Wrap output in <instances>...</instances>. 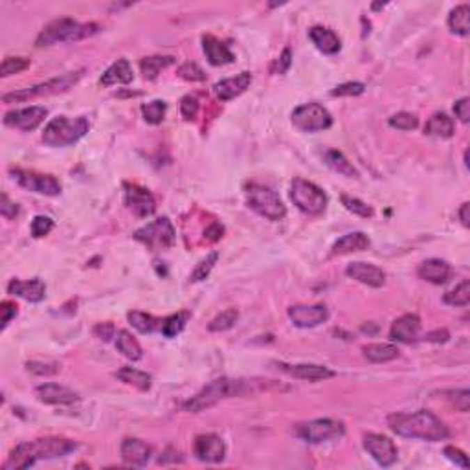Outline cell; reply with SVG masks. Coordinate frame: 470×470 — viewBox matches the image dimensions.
Masks as SVG:
<instances>
[{"mask_svg": "<svg viewBox=\"0 0 470 470\" xmlns=\"http://www.w3.org/2000/svg\"><path fill=\"white\" fill-rule=\"evenodd\" d=\"M267 388H276L274 380H263V379H217L212 380L210 384L204 386L195 397L187 400L184 408L187 412H203V409L212 408L223 399H230V397H243L248 393H258Z\"/></svg>", "mask_w": 470, "mask_h": 470, "instance_id": "obj_1", "label": "cell"}, {"mask_svg": "<svg viewBox=\"0 0 470 470\" xmlns=\"http://www.w3.org/2000/svg\"><path fill=\"white\" fill-rule=\"evenodd\" d=\"M388 426L400 437L408 439H423L435 443V441L448 439V428L445 423L428 409H419L414 414H391L388 417Z\"/></svg>", "mask_w": 470, "mask_h": 470, "instance_id": "obj_2", "label": "cell"}, {"mask_svg": "<svg viewBox=\"0 0 470 470\" xmlns=\"http://www.w3.org/2000/svg\"><path fill=\"white\" fill-rule=\"evenodd\" d=\"M77 448V443L63 437H46V439L21 443L11 450L10 457L4 463V470H19L33 467L37 461L65 457Z\"/></svg>", "mask_w": 470, "mask_h": 470, "instance_id": "obj_3", "label": "cell"}, {"mask_svg": "<svg viewBox=\"0 0 470 470\" xmlns=\"http://www.w3.org/2000/svg\"><path fill=\"white\" fill-rule=\"evenodd\" d=\"M100 31H102V26L96 24V22H85V24H81V22L74 21V19H57V21H52L37 36L36 45L39 48H42V46L57 45V42L81 41V39H86V37L96 36Z\"/></svg>", "mask_w": 470, "mask_h": 470, "instance_id": "obj_4", "label": "cell"}, {"mask_svg": "<svg viewBox=\"0 0 470 470\" xmlns=\"http://www.w3.org/2000/svg\"><path fill=\"white\" fill-rule=\"evenodd\" d=\"M91 129V123L85 116L66 118L57 116L48 122L42 132V142L50 147H66L79 142Z\"/></svg>", "mask_w": 470, "mask_h": 470, "instance_id": "obj_5", "label": "cell"}, {"mask_svg": "<svg viewBox=\"0 0 470 470\" xmlns=\"http://www.w3.org/2000/svg\"><path fill=\"white\" fill-rule=\"evenodd\" d=\"M248 206L268 221H281L287 215V207L272 187L250 182L244 187Z\"/></svg>", "mask_w": 470, "mask_h": 470, "instance_id": "obj_6", "label": "cell"}, {"mask_svg": "<svg viewBox=\"0 0 470 470\" xmlns=\"http://www.w3.org/2000/svg\"><path fill=\"white\" fill-rule=\"evenodd\" d=\"M83 74H85V70L68 72V74H63V76H59V77L48 79V81L41 83V85H36V86H30V88H22V91L4 94V96H2V102L19 103V102H28V100H33V97L61 94V92H66L74 85H77L79 79L83 77Z\"/></svg>", "mask_w": 470, "mask_h": 470, "instance_id": "obj_7", "label": "cell"}, {"mask_svg": "<svg viewBox=\"0 0 470 470\" xmlns=\"http://www.w3.org/2000/svg\"><path fill=\"white\" fill-rule=\"evenodd\" d=\"M290 198H292L294 206L298 207L299 212L307 213V215L324 213L329 203L327 195L322 187L308 182V180H304V178H294L292 187H290Z\"/></svg>", "mask_w": 470, "mask_h": 470, "instance_id": "obj_8", "label": "cell"}, {"mask_svg": "<svg viewBox=\"0 0 470 470\" xmlns=\"http://www.w3.org/2000/svg\"><path fill=\"white\" fill-rule=\"evenodd\" d=\"M292 123L301 132H318L333 125V116L320 103H305L294 109Z\"/></svg>", "mask_w": 470, "mask_h": 470, "instance_id": "obj_9", "label": "cell"}, {"mask_svg": "<svg viewBox=\"0 0 470 470\" xmlns=\"http://www.w3.org/2000/svg\"><path fill=\"white\" fill-rule=\"evenodd\" d=\"M138 243L146 244L149 250H164L175 243V228L167 217H160L134 232Z\"/></svg>", "mask_w": 470, "mask_h": 470, "instance_id": "obj_10", "label": "cell"}, {"mask_svg": "<svg viewBox=\"0 0 470 470\" xmlns=\"http://www.w3.org/2000/svg\"><path fill=\"white\" fill-rule=\"evenodd\" d=\"M296 434L304 441H307V443L320 445V443H327V441L344 437L345 426L344 423L334 419H314L305 423V425H299Z\"/></svg>", "mask_w": 470, "mask_h": 470, "instance_id": "obj_11", "label": "cell"}, {"mask_svg": "<svg viewBox=\"0 0 470 470\" xmlns=\"http://www.w3.org/2000/svg\"><path fill=\"white\" fill-rule=\"evenodd\" d=\"M11 178L15 180L26 191L39 193L46 197H57L61 193V184L57 182L52 175H41V173L28 171V169H10Z\"/></svg>", "mask_w": 470, "mask_h": 470, "instance_id": "obj_12", "label": "cell"}, {"mask_svg": "<svg viewBox=\"0 0 470 470\" xmlns=\"http://www.w3.org/2000/svg\"><path fill=\"white\" fill-rule=\"evenodd\" d=\"M123 195H125V206L136 217H149L157 212V201L152 197V193L146 187L125 182L123 184Z\"/></svg>", "mask_w": 470, "mask_h": 470, "instance_id": "obj_13", "label": "cell"}, {"mask_svg": "<svg viewBox=\"0 0 470 470\" xmlns=\"http://www.w3.org/2000/svg\"><path fill=\"white\" fill-rule=\"evenodd\" d=\"M364 448L380 467H391L399 457V450L395 443L386 435L380 434H366Z\"/></svg>", "mask_w": 470, "mask_h": 470, "instance_id": "obj_14", "label": "cell"}, {"mask_svg": "<svg viewBox=\"0 0 470 470\" xmlns=\"http://www.w3.org/2000/svg\"><path fill=\"white\" fill-rule=\"evenodd\" d=\"M193 452H195V457L204 463H223L226 457V445L219 435L203 434L197 435Z\"/></svg>", "mask_w": 470, "mask_h": 470, "instance_id": "obj_15", "label": "cell"}, {"mask_svg": "<svg viewBox=\"0 0 470 470\" xmlns=\"http://www.w3.org/2000/svg\"><path fill=\"white\" fill-rule=\"evenodd\" d=\"M46 114L48 111L45 107H26V109L6 112L4 123L13 129H21V131H36L37 127L45 122Z\"/></svg>", "mask_w": 470, "mask_h": 470, "instance_id": "obj_16", "label": "cell"}, {"mask_svg": "<svg viewBox=\"0 0 470 470\" xmlns=\"http://www.w3.org/2000/svg\"><path fill=\"white\" fill-rule=\"evenodd\" d=\"M288 318L299 329L318 327L329 320V311L325 305H294L288 308Z\"/></svg>", "mask_w": 470, "mask_h": 470, "instance_id": "obj_17", "label": "cell"}, {"mask_svg": "<svg viewBox=\"0 0 470 470\" xmlns=\"http://www.w3.org/2000/svg\"><path fill=\"white\" fill-rule=\"evenodd\" d=\"M345 274H347L351 279H354V281H359V283H364V285H368V287H373V288H380L386 283L384 270L377 267V265H371V263L354 261V263L347 265Z\"/></svg>", "mask_w": 470, "mask_h": 470, "instance_id": "obj_18", "label": "cell"}, {"mask_svg": "<svg viewBox=\"0 0 470 470\" xmlns=\"http://www.w3.org/2000/svg\"><path fill=\"white\" fill-rule=\"evenodd\" d=\"M421 333V318L417 314H405L393 322L389 329V338L393 342H402V344H412L419 338Z\"/></svg>", "mask_w": 470, "mask_h": 470, "instance_id": "obj_19", "label": "cell"}, {"mask_svg": "<svg viewBox=\"0 0 470 470\" xmlns=\"http://www.w3.org/2000/svg\"><path fill=\"white\" fill-rule=\"evenodd\" d=\"M37 399L45 405H74L79 400V395L74 389L59 384H41L36 388Z\"/></svg>", "mask_w": 470, "mask_h": 470, "instance_id": "obj_20", "label": "cell"}, {"mask_svg": "<svg viewBox=\"0 0 470 470\" xmlns=\"http://www.w3.org/2000/svg\"><path fill=\"white\" fill-rule=\"evenodd\" d=\"M281 371L288 373L290 377L298 380H308V382H318V380H327L333 379L334 371L333 369L325 368V366H318V364H278Z\"/></svg>", "mask_w": 470, "mask_h": 470, "instance_id": "obj_21", "label": "cell"}, {"mask_svg": "<svg viewBox=\"0 0 470 470\" xmlns=\"http://www.w3.org/2000/svg\"><path fill=\"white\" fill-rule=\"evenodd\" d=\"M120 452H122V460L129 467H146L151 460V446L143 443L142 439H134V437L123 439Z\"/></svg>", "mask_w": 470, "mask_h": 470, "instance_id": "obj_22", "label": "cell"}, {"mask_svg": "<svg viewBox=\"0 0 470 470\" xmlns=\"http://www.w3.org/2000/svg\"><path fill=\"white\" fill-rule=\"evenodd\" d=\"M8 294L22 298L31 304H39L46 296V285L41 279H30V281H21V279H11L8 285Z\"/></svg>", "mask_w": 470, "mask_h": 470, "instance_id": "obj_23", "label": "cell"}, {"mask_svg": "<svg viewBox=\"0 0 470 470\" xmlns=\"http://www.w3.org/2000/svg\"><path fill=\"white\" fill-rule=\"evenodd\" d=\"M252 83V74L250 72H241L235 77H228L215 85V94L221 102H230L233 97L241 96Z\"/></svg>", "mask_w": 470, "mask_h": 470, "instance_id": "obj_24", "label": "cell"}, {"mask_svg": "<svg viewBox=\"0 0 470 470\" xmlns=\"http://www.w3.org/2000/svg\"><path fill=\"white\" fill-rule=\"evenodd\" d=\"M203 48L210 65L223 66L235 61V56H233L232 50L228 48V45H224L223 41H219L215 36H204Z\"/></svg>", "mask_w": 470, "mask_h": 470, "instance_id": "obj_25", "label": "cell"}, {"mask_svg": "<svg viewBox=\"0 0 470 470\" xmlns=\"http://www.w3.org/2000/svg\"><path fill=\"white\" fill-rule=\"evenodd\" d=\"M308 39L313 41V45L316 46L322 54H327V56L338 54L340 48H342L340 37L336 36L333 30L324 28V26H313V28L308 30Z\"/></svg>", "mask_w": 470, "mask_h": 470, "instance_id": "obj_26", "label": "cell"}, {"mask_svg": "<svg viewBox=\"0 0 470 470\" xmlns=\"http://www.w3.org/2000/svg\"><path fill=\"white\" fill-rule=\"evenodd\" d=\"M417 274H419L421 279H425L428 283L443 285L452 276V267L443 259H426L425 263L419 265Z\"/></svg>", "mask_w": 470, "mask_h": 470, "instance_id": "obj_27", "label": "cell"}, {"mask_svg": "<svg viewBox=\"0 0 470 470\" xmlns=\"http://www.w3.org/2000/svg\"><path fill=\"white\" fill-rule=\"evenodd\" d=\"M134 79V74H132V66L127 59H118V61L112 63L105 72H103L102 83L103 86H112V85H129V83Z\"/></svg>", "mask_w": 470, "mask_h": 470, "instance_id": "obj_28", "label": "cell"}, {"mask_svg": "<svg viewBox=\"0 0 470 470\" xmlns=\"http://www.w3.org/2000/svg\"><path fill=\"white\" fill-rule=\"evenodd\" d=\"M369 246V237L362 232H353L347 233L344 237H340L336 243L333 244V256H345V253L353 252H362V250H368Z\"/></svg>", "mask_w": 470, "mask_h": 470, "instance_id": "obj_29", "label": "cell"}, {"mask_svg": "<svg viewBox=\"0 0 470 470\" xmlns=\"http://www.w3.org/2000/svg\"><path fill=\"white\" fill-rule=\"evenodd\" d=\"M324 162H325V166L331 167L334 173H338V175H342V177L359 178V171H357V167L349 162L347 158H345L342 152L336 151V149H327V151L324 152Z\"/></svg>", "mask_w": 470, "mask_h": 470, "instance_id": "obj_30", "label": "cell"}, {"mask_svg": "<svg viewBox=\"0 0 470 470\" xmlns=\"http://www.w3.org/2000/svg\"><path fill=\"white\" fill-rule=\"evenodd\" d=\"M448 28L452 33L467 37L470 33V6H455L448 15Z\"/></svg>", "mask_w": 470, "mask_h": 470, "instance_id": "obj_31", "label": "cell"}, {"mask_svg": "<svg viewBox=\"0 0 470 470\" xmlns=\"http://www.w3.org/2000/svg\"><path fill=\"white\" fill-rule=\"evenodd\" d=\"M364 354L369 362L375 364H384V362H391L399 357V347L393 344H368L364 345Z\"/></svg>", "mask_w": 470, "mask_h": 470, "instance_id": "obj_32", "label": "cell"}, {"mask_svg": "<svg viewBox=\"0 0 470 470\" xmlns=\"http://www.w3.org/2000/svg\"><path fill=\"white\" fill-rule=\"evenodd\" d=\"M116 347H118V351L125 357V359L132 360V362H136V360H140L143 357L142 345L138 344V340L134 338L129 331H125V329L118 331Z\"/></svg>", "mask_w": 470, "mask_h": 470, "instance_id": "obj_33", "label": "cell"}, {"mask_svg": "<svg viewBox=\"0 0 470 470\" xmlns=\"http://www.w3.org/2000/svg\"><path fill=\"white\" fill-rule=\"evenodd\" d=\"M425 132L428 136L450 138L454 134V122H452V118H448L443 112H437L426 122Z\"/></svg>", "mask_w": 470, "mask_h": 470, "instance_id": "obj_34", "label": "cell"}, {"mask_svg": "<svg viewBox=\"0 0 470 470\" xmlns=\"http://www.w3.org/2000/svg\"><path fill=\"white\" fill-rule=\"evenodd\" d=\"M116 377L122 382H125V384L129 386H134L136 389H140V391H147V389L151 388V375L143 373V371H140V369H134V368H122L120 371L116 373Z\"/></svg>", "mask_w": 470, "mask_h": 470, "instance_id": "obj_35", "label": "cell"}, {"mask_svg": "<svg viewBox=\"0 0 470 470\" xmlns=\"http://www.w3.org/2000/svg\"><path fill=\"white\" fill-rule=\"evenodd\" d=\"M127 318H129L132 327L143 334H151L155 333L157 329L162 327V320L155 318V316H151V314L147 313H140V311H132V313L127 314Z\"/></svg>", "mask_w": 470, "mask_h": 470, "instance_id": "obj_36", "label": "cell"}, {"mask_svg": "<svg viewBox=\"0 0 470 470\" xmlns=\"http://www.w3.org/2000/svg\"><path fill=\"white\" fill-rule=\"evenodd\" d=\"M175 63V57H162V56H152V57H146L140 63V70H142L143 77L146 79H157L158 74L167 68V66H171Z\"/></svg>", "mask_w": 470, "mask_h": 470, "instance_id": "obj_37", "label": "cell"}, {"mask_svg": "<svg viewBox=\"0 0 470 470\" xmlns=\"http://www.w3.org/2000/svg\"><path fill=\"white\" fill-rule=\"evenodd\" d=\"M443 301H445L446 305H452V307H467V305L470 304L469 279H463L460 285H455V288H452L450 292H446Z\"/></svg>", "mask_w": 470, "mask_h": 470, "instance_id": "obj_38", "label": "cell"}, {"mask_svg": "<svg viewBox=\"0 0 470 470\" xmlns=\"http://www.w3.org/2000/svg\"><path fill=\"white\" fill-rule=\"evenodd\" d=\"M187 320H189V313H177L171 314V316H167V318L162 320V334L166 338H175L177 334H180L186 327Z\"/></svg>", "mask_w": 470, "mask_h": 470, "instance_id": "obj_39", "label": "cell"}, {"mask_svg": "<svg viewBox=\"0 0 470 470\" xmlns=\"http://www.w3.org/2000/svg\"><path fill=\"white\" fill-rule=\"evenodd\" d=\"M237 320H239L237 308H226V311L217 314V316L210 322L207 329H210L212 333H224V331H230L233 325L237 324Z\"/></svg>", "mask_w": 470, "mask_h": 470, "instance_id": "obj_40", "label": "cell"}, {"mask_svg": "<svg viewBox=\"0 0 470 470\" xmlns=\"http://www.w3.org/2000/svg\"><path fill=\"white\" fill-rule=\"evenodd\" d=\"M166 111L167 103L162 102V100H155V102L142 105L143 120L147 123H151V125H160L164 122V118H166Z\"/></svg>", "mask_w": 470, "mask_h": 470, "instance_id": "obj_41", "label": "cell"}, {"mask_svg": "<svg viewBox=\"0 0 470 470\" xmlns=\"http://www.w3.org/2000/svg\"><path fill=\"white\" fill-rule=\"evenodd\" d=\"M389 127H393L397 131H414L419 127V118L412 112H397L389 118Z\"/></svg>", "mask_w": 470, "mask_h": 470, "instance_id": "obj_42", "label": "cell"}, {"mask_svg": "<svg viewBox=\"0 0 470 470\" xmlns=\"http://www.w3.org/2000/svg\"><path fill=\"white\" fill-rule=\"evenodd\" d=\"M217 259H219L217 252H212L210 256H206V259H203V261L195 267V270H193L191 276H189V281H193V283L204 281V279L210 276V272L213 270L215 263H217Z\"/></svg>", "mask_w": 470, "mask_h": 470, "instance_id": "obj_43", "label": "cell"}, {"mask_svg": "<svg viewBox=\"0 0 470 470\" xmlns=\"http://www.w3.org/2000/svg\"><path fill=\"white\" fill-rule=\"evenodd\" d=\"M30 66V59L28 57H6L0 66V77H10L13 74H21Z\"/></svg>", "mask_w": 470, "mask_h": 470, "instance_id": "obj_44", "label": "cell"}, {"mask_svg": "<svg viewBox=\"0 0 470 470\" xmlns=\"http://www.w3.org/2000/svg\"><path fill=\"white\" fill-rule=\"evenodd\" d=\"M342 204L345 206V210L351 213H354V215H359V217H373V207L368 206V204L364 203V201H360V198H354V197H349V195H342Z\"/></svg>", "mask_w": 470, "mask_h": 470, "instance_id": "obj_45", "label": "cell"}, {"mask_svg": "<svg viewBox=\"0 0 470 470\" xmlns=\"http://www.w3.org/2000/svg\"><path fill=\"white\" fill-rule=\"evenodd\" d=\"M178 76L191 83H198L206 79V74H204V70L197 65V63H184V65L178 68Z\"/></svg>", "mask_w": 470, "mask_h": 470, "instance_id": "obj_46", "label": "cell"}, {"mask_svg": "<svg viewBox=\"0 0 470 470\" xmlns=\"http://www.w3.org/2000/svg\"><path fill=\"white\" fill-rule=\"evenodd\" d=\"M366 91V85L364 83H359V81H349V83H342V85L334 86L333 91H331V96H360V94H364Z\"/></svg>", "mask_w": 470, "mask_h": 470, "instance_id": "obj_47", "label": "cell"}, {"mask_svg": "<svg viewBox=\"0 0 470 470\" xmlns=\"http://www.w3.org/2000/svg\"><path fill=\"white\" fill-rule=\"evenodd\" d=\"M31 235L33 237H45V235H48V233L54 230V221H52L50 217H45V215H37V217H33V221H31Z\"/></svg>", "mask_w": 470, "mask_h": 470, "instance_id": "obj_48", "label": "cell"}, {"mask_svg": "<svg viewBox=\"0 0 470 470\" xmlns=\"http://www.w3.org/2000/svg\"><path fill=\"white\" fill-rule=\"evenodd\" d=\"M26 368H28V371H31V373L36 375H56L61 371V366L57 364V362H28L26 364Z\"/></svg>", "mask_w": 470, "mask_h": 470, "instance_id": "obj_49", "label": "cell"}, {"mask_svg": "<svg viewBox=\"0 0 470 470\" xmlns=\"http://www.w3.org/2000/svg\"><path fill=\"white\" fill-rule=\"evenodd\" d=\"M452 397H450V400H452V405L455 406V409H460V412H463V414H467L470 408V391L469 389H455V391H448Z\"/></svg>", "mask_w": 470, "mask_h": 470, "instance_id": "obj_50", "label": "cell"}, {"mask_svg": "<svg viewBox=\"0 0 470 470\" xmlns=\"http://www.w3.org/2000/svg\"><path fill=\"white\" fill-rule=\"evenodd\" d=\"M180 112L186 120H195L198 114V100L195 96H184L180 102Z\"/></svg>", "mask_w": 470, "mask_h": 470, "instance_id": "obj_51", "label": "cell"}, {"mask_svg": "<svg viewBox=\"0 0 470 470\" xmlns=\"http://www.w3.org/2000/svg\"><path fill=\"white\" fill-rule=\"evenodd\" d=\"M445 455H446V460H450L452 463L461 467V469H465V470L469 469V457H467V454L463 452V450L455 448V446H446Z\"/></svg>", "mask_w": 470, "mask_h": 470, "instance_id": "obj_52", "label": "cell"}, {"mask_svg": "<svg viewBox=\"0 0 470 470\" xmlns=\"http://www.w3.org/2000/svg\"><path fill=\"white\" fill-rule=\"evenodd\" d=\"M290 65H292V52H290V48H285V50L281 52V56H279L278 59H276V63H274L272 72L274 74H287Z\"/></svg>", "mask_w": 470, "mask_h": 470, "instance_id": "obj_53", "label": "cell"}, {"mask_svg": "<svg viewBox=\"0 0 470 470\" xmlns=\"http://www.w3.org/2000/svg\"><path fill=\"white\" fill-rule=\"evenodd\" d=\"M17 316V305L13 301H2L0 304V324H2V329L8 327L11 320Z\"/></svg>", "mask_w": 470, "mask_h": 470, "instance_id": "obj_54", "label": "cell"}, {"mask_svg": "<svg viewBox=\"0 0 470 470\" xmlns=\"http://www.w3.org/2000/svg\"><path fill=\"white\" fill-rule=\"evenodd\" d=\"M0 213L6 219H15L19 215V204L11 203L10 197L2 193V204H0Z\"/></svg>", "mask_w": 470, "mask_h": 470, "instance_id": "obj_55", "label": "cell"}, {"mask_svg": "<svg viewBox=\"0 0 470 470\" xmlns=\"http://www.w3.org/2000/svg\"><path fill=\"white\" fill-rule=\"evenodd\" d=\"M454 112L455 116L460 118V122L463 123H469L470 120V100L469 97H461V100H457L454 105Z\"/></svg>", "mask_w": 470, "mask_h": 470, "instance_id": "obj_56", "label": "cell"}, {"mask_svg": "<svg viewBox=\"0 0 470 470\" xmlns=\"http://www.w3.org/2000/svg\"><path fill=\"white\" fill-rule=\"evenodd\" d=\"M94 334H96L100 340H103V342H109V340L116 334V329H114L112 324H97L96 327H94Z\"/></svg>", "mask_w": 470, "mask_h": 470, "instance_id": "obj_57", "label": "cell"}, {"mask_svg": "<svg viewBox=\"0 0 470 470\" xmlns=\"http://www.w3.org/2000/svg\"><path fill=\"white\" fill-rule=\"evenodd\" d=\"M223 233H224L223 224L213 223L212 226L206 228V232H204V237H206V241H210V243H215V241H219V239L223 237Z\"/></svg>", "mask_w": 470, "mask_h": 470, "instance_id": "obj_58", "label": "cell"}, {"mask_svg": "<svg viewBox=\"0 0 470 470\" xmlns=\"http://www.w3.org/2000/svg\"><path fill=\"white\" fill-rule=\"evenodd\" d=\"M448 338H450V334L446 329H437V331H434V333L426 334V340H428V342H437V344H439V342H446Z\"/></svg>", "mask_w": 470, "mask_h": 470, "instance_id": "obj_59", "label": "cell"}, {"mask_svg": "<svg viewBox=\"0 0 470 470\" xmlns=\"http://www.w3.org/2000/svg\"><path fill=\"white\" fill-rule=\"evenodd\" d=\"M469 210H470V204L469 203H463L460 207V212H457V215H460V221L461 224L465 228L470 226V215H469Z\"/></svg>", "mask_w": 470, "mask_h": 470, "instance_id": "obj_60", "label": "cell"}]
</instances>
